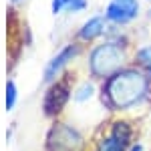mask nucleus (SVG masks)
I'll list each match as a JSON object with an SVG mask.
<instances>
[{
  "instance_id": "obj_1",
  "label": "nucleus",
  "mask_w": 151,
  "mask_h": 151,
  "mask_svg": "<svg viewBox=\"0 0 151 151\" xmlns=\"http://www.w3.org/2000/svg\"><path fill=\"white\" fill-rule=\"evenodd\" d=\"M149 83L139 70H119L107 83V99L115 109H129L147 95Z\"/></svg>"
},
{
  "instance_id": "obj_2",
  "label": "nucleus",
  "mask_w": 151,
  "mask_h": 151,
  "mask_svg": "<svg viewBox=\"0 0 151 151\" xmlns=\"http://www.w3.org/2000/svg\"><path fill=\"white\" fill-rule=\"evenodd\" d=\"M121 65H123V52H121V47L115 42L101 45L91 55V70L97 77H109L117 73Z\"/></svg>"
},
{
  "instance_id": "obj_3",
  "label": "nucleus",
  "mask_w": 151,
  "mask_h": 151,
  "mask_svg": "<svg viewBox=\"0 0 151 151\" xmlns=\"http://www.w3.org/2000/svg\"><path fill=\"white\" fill-rule=\"evenodd\" d=\"M81 145V135L67 125H57L48 135V149L50 151H79Z\"/></svg>"
},
{
  "instance_id": "obj_4",
  "label": "nucleus",
  "mask_w": 151,
  "mask_h": 151,
  "mask_svg": "<svg viewBox=\"0 0 151 151\" xmlns=\"http://www.w3.org/2000/svg\"><path fill=\"white\" fill-rule=\"evenodd\" d=\"M131 139V129L127 123L117 121L113 127L109 129V133L97 143V151H125Z\"/></svg>"
},
{
  "instance_id": "obj_5",
  "label": "nucleus",
  "mask_w": 151,
  "mask_h": 151,
  "mask_svg": "<svg viewBox=\"0 0 151 151\" xmlns=\"http://www.w3.org/2000/svg\"><path fill=\"white\" fill-rule=\"evenodd\" d=\"M139 14V0H111L105 16L115 24H127Z\"/></svg>"
},
{
  "instance_id": "obj_6",
  "label": "nucleus",
  "mask_w": 151,
  "mask_h": 151,
  "mask_svg": "<svg viewBox=\"0 0 151 151\" xmlns=\"http://www.w3.org/2000/svg\"><path fill=\"white\" fill-rule=\"evenodd\" d=\"M67 99H69V85H67V83H57V85L47 93V99H45V113H47V115L58 113V111L65 107Z\"/></svg>"
},
{
  "instance_id": "obj_7",
  "label": "nucleus",
  "mask_w": 151,
  "mask_h": 151,
  "mask_svg": "<svg viewBox=\"0 0 151 151\" xmlns=\"http://www.w3.org/2000/svg\"><path fill=\"white\" fill-rule=\"evenodd\" d=\"M77 55H79V47H73V45H70V47H65V48H63V50L57 55V57L48 63L47 70H45V81H52L58 73L63 70V67H65L69 60H73Z\"/></svg>"
},
{
  "instance_id": "obj_8",
  "label": "nucleus",
  "mask_w": 151,
  "mask_h": 151,
  "mask_svg": "<svg viewBox=\"0 0 151 151\" xmlns=\"http://www.w3.org/2000/svg\"><path fill=\"white\" fill-rule=\"evenodd\" d=\"M103 30H105V18L103 16H93V18H89L87 22L83 24L79 36L83 40H93L99 35H103Z\"/></svg>"
},
{
  "instance_id": "obj_9",
  "label": "nucleus",
  "mask_w": 151,
  "mask_h": 151,
  "mask_svg": "<svg viewBox=\"0 0 151 151\" xmlns=\"http://www.w3.org/2000/svg\"><path fill=\"white\" fill-rule=\"evenodd\" d=\"M91 97H93V85H91V83H85V85H81V87L77 89L75 101L83 103V101H87V99H91Z\"/></svg>"
},
{
  "instance_id": "obj_10",
  "label": "nucleus",
  "mask_w": 151,
  "mask_h": 151,
  "mask_svg": "<svg viewBox=\"0 0 151 151\" xmlns=\"http://www.w3.org/2000/svg\"><path fill=\"white\" fill-rule=\"evenodd\" d=\"M14 103H16V85L12 81H8L6 83V109L10 111L14 107Z\"/></svg>"
},
{
  "instance_id": "obj_11",
  "label": "nucleus",
  "mask_w": 151,
  "mask_h": 151,
  "mask_svg": "<svg viewBox=\"0 0 151 151\" xmlns=\"http://www.w3.org/2000/svg\"><path fill=\"white\" fill-rule=\"evenodd\" d=\"M137 58H139V63L145 67V69L151 73V47H145L141 48L139 52H137Z\"/></svg>"
},
{
  "instance_id": "obj_12",
  "label": "nucleus",
  "mask_w": 151,
  "mask_h": 151,
  "mask_svg": "<svg viewBox=\"0 0 151 151\" xmlns=\"http://www.w3.org/2000/svg\"><path fill=\"white\" fill-rule=\"evenodd\" d=\"M85 6H87V0H69L67 10L69 12H79V10H83Z\"/></svg>"
},
{
  "instance_id": "obj_13",
  "label": "nucleus",
  "mask_w": 151,
  "mask_h": 151,
  "mask_svg": "<svg viewBox=\"0 0 151 151\" xmlns=\"http://www.w3.org/2000/svg\"><path fill=\"white\" fill-rule=\"evenodd\" d=\"M129 151H143V147H141V145H133Z\"/></svg>"
},
{
  "instance_id": "obj_14",
  "label": "nucleus",
  "mask_w": 151,
  "mask_h": 151,
  "mask_svg": "<svg viewBox=\"0 0 151 151\" xmlns=\"http://www.w3.org/2000/svg\"><path fill=\"white\" fill-rule=\"evenodd\" d=\"M14 2H16V0H14Z\"/></svg>"
}]
</instances>
